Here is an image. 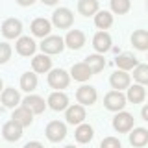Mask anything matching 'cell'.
Returning <instances> with one entry per match:
<instances>
[{
  "mask_svg": "<svg viewBox=\"0 0 148 148\" xmlns=\"http://www.w3.org/2000/svg\"><path fill=\"white\" fill-rule=\"evenodd\" d=\"M69 83H71V74L67 71H63V69H52L48 72V85L52 89L61 91L65 87H69Z\"/></svg>",
  "mask_w": 148,
  "mask_h": 148,
  "instance_id": "obj_1",
  "label": "cell"
},
{
  "mask_svg": "<svg viewBox=\"0 0 148 148\" xmlns=\"http://www.w3.org/2000/svg\"><path fill=\"white\" fill-rule=\"evenodd\" d=\"M126 102H128V98H126V96H124L120 91H109L108 95L104 96V106H106V109L115 111V113H119V111H122L124 108H126Z\"/></svg>",
  "mask_w": 148,
  "mask_h": 148,
  "instance_id": "obj_2",
  "label": "cell"
},
{
  "mask_svg": "<svg viewBox=\"0 0 148 148\" xmlns=\"http://www.w3.org/2000/svg\"><path fill=\"white\" fill-rule=\"evenodd\" d=\"M45 135L50 143H59L67 137V126H65L63 122H59V120H52V122H48V126H46Z\"/></svg>",
  "mask_w": 148,
  "mask_h": 148,
  "instance_id": "obj_3",
  "label": "cell"
},
{
  "mask_svg": "<svg viewBox=\"0 0 148 148\" xmlns=\"http://www.w3.org/2000/svg\"><path fill=\"white\" fill-rule=\"evenodd\" d=\"M72 21H74V15L69 8H59L54 11L52 15V24L59 30H67V28L72 26Z\"/></svg>",
  "mask_w": 148,
  "mask_h": 148,
  "instance_id": "obj_4",
  "label": "cell"
},
{
  "mask_svg": "<svg viewBox=\"0 0 148 148\" xmlns=\"http://www.w3.org/2000/svg\"><path fill=\"white\" fill-rule=\"evenodd\" d=\"M65 48V39L59 35H48L43 39V43H41V50H43V54H61Z\"/></svg>",
  "mask_w": 148,
  "mask_h": 148,
  "instance_id": "obj_5",
  "label": "cell"
},
{
  "mask_svg": "<svg viewBox=\"0 0 148 148\" xmlns=\"http://www.w3.org/2000/svg\"><path fill=\"white\" fill-rule=\"evenodd\" d=\"M113 128L119 133H128L133 128V115L126 113V111H119L113 117Z\"/></svg>",
  "mask_w": 148,
  "mask_h": 148,
  "instance_id": "obj_6",
  "label": "cell"
},
{
  "mask_svg": "<svg viewBox=\"0 0 148 148\" xmlns=\"http://www.w3.org/2000/svg\"><path fill=\"white\" fill-rule=\"evenodd\" d=\"M96 98H98V92H96V89L92 85H82V87H78V91H76L78 104H82V106H92L96 102Z\"/></svg>",
  "mask_w": 148,
  "mask_h": 148,
  "instance_id": "obj_7",
  "label": "cell"
},
{
  "mask_svg": "<svg viewBox=\"0 0 148 148\" xmlns=\"http://www.w3.org/2000/svg\"><path fill=\"white\" fill-rule=\"evenodd\" d=\"M2 34L6 39H15V37H21L22 34V22L18 18L11 17V18H6L2 22Z\"/></svg>",
  "mask_w": 148,
  "mask_h": 148,
  "instance_id": "obj_8",
  "label": "cell"
},
{
  "mask_svg": "<svg viewBox=\"0 0 148 148\" xmlns=\"http://www.w3.org/2000/svg\"><path fill=\"white\" fill-rule=\"evenodd\" d=\"M2 137L6 139V141H9V143L18 141V139L22 137V126L13 119L8 120V122L4 124V128H2Z\"/></svg>",
  "mask_w": 148,
  "mask_h": 148,
  "instance_id": "obj_9",
  "label": "cell"
},
{
  "mask_svg": "<svg viewBox=\"0 0 148 148\" xmlns=\"http://www.w3.org/2000/svg\"><path fill=\"white\" fill-rule=\"evenodd\" d=\"M65 119H67L69 124H76V126H80V124H83V120H85V108H83L82 104L69 106L67 111H65Z\"/></svg>",
  "mask_w": 148,
  "mask_h": 148,
  "instance_id": "obj_10",
  "label": "cell"
},
{
  "mask_svg": "<svg viewBox=\"0 0 148 148\" xmlns=\"http://www.w3.org/2000/svg\"><path fill=\"white\" fill-rule=\"evenodd\" d=\"M46 104H48L50 109H54V111H67V108H69V96L65 95L63 91H54L52 95L48 96Z\"/></svg>",
  "mask_w": 148,
  "mask_h": 148,
  "instance_id": "obj_11",
  "label": "cell"
},
{
  "mask_svg": "<svg viewBox=\"0 0 148 148\" xmlns=\"http://www.w3.org/2000/svg\"><path fill=\"white\" fill-rule=\"evenodd\" d=\"M111 35L108 34V32H98V34H95V37H92V46H95V50L98 54H104L108 52V50H111Z\"/></svg>",
  "mask_w": 148,
  "mask_h": 148,
  "instance_id": "obj_12",
  "label": "cell"
},
{
  "mask_svg": "<svg viewBox=\"0 0 148 148\" xmlns=\"http://www.w3.org/2000/svg\"><path fill=\"white\" fill-rule=\"evenodd\" d=\"M35 41L32 39V37H18L17 45H15V50L18 56H24V58H28V56H34L35 54Z\"/></svg>",
  "mask_w": 148,
  "mask_h": 148,
  "instance_id": "obj_13",
  "label": "cell"
},
{
  "mask_svg": "<svg viewBox=\"0 0 148 148\" xmlns=\"http://www.w3.org/2000/svg\"><path fill=\"white\" fill-rule=\"evenodd\" d=\"M22 106H26L34 115H41L46 109L45 98H41V96H37V95H28L26 98L22 100Z\"/></svg>",
  "mask_w": 148,
  "mask_h": 148,
  "instance_id": "obj_14",
  "label": "cell"
},
{
  "mask_svg": "<svg viewBox=\"0 0 148 148\" xmlns=\"http://www.w3.org/2000/svg\"><path fill=\"white\" fill-rule=\"evenodd\" d=\"M109 83H111V87H113L115 91L128 89V87H130V74H128L126 71H120V69H119L117 72H113V74H111Z\"/></svg>",
  "mask_w": 148,
  "mask_h": 148,
  "instance_id": "obj_15",
  "label": "cell"
},
{
  "mask_svg": "<svg viewBox=\"0 0 148 148\" xmlns=\"http://www.w3.org/2000/svg\"><path fill=\"white\" fill-rule=\"evenodd\" d=\"M50 30H52V22L43 18V17L35 18V21L32 22V34H34L35 37H43L45 39V37L50 35Z\"/></svg>",
  "mask_w": 148,
  "mask_h": 148,
  "instance_id": "obj_16",
  "label": "cell"
},
{
  "mask_svg": "<svg viewBox=\"0 0 148 148\" xmlns=\"http://www.w3.org/2000/svg\"><path fill=\"white\" fill-rule=\"evenodd\" d=\"M65 45L72 50H80L83 45H85V34L82 30H71L65 37Z\"/></svg>",
  "mask_w": 148,
  "mask_h": 148,
  "instance_id": "obj_17",
  "label": "cell"
},
{
  "mask_svg": "<svg viewBox=\"0 0 148 148\" xmlns=\"http://www.w3.org/2000/svg\"><path fill=\"white\" fill-rule=\"evenodd\" d=\"M32 69H34V72H39V74L50 72L52 71V59L48 58V54H39L32 59Z\"/></svg>",
  "mask_w": 148,
  "mask_h": 148,
  "instance_id": "obj_18",
  "label": "cell"
},
{
  "mask_svg": "<svg viewBox=\"0 0 148 148\" xmlns=\"http://www.w3.org/2000/svg\"><path fill=\"white\" fill-rule=\"evenodd\" d=\"M11 119L17 120V122L21 124L22 128H26V126H30V124L34 122V113H32V111L28 109L26 106H21V108H17L15 111H13Z\"/></svg>",
  "mask_w": 148,
  "mask_h": 148,
  "instance_id": "obj_19",
  "label": "cell"
},
{
  "mask_svg": "<svg viewBox=\"0 0 148 148\" xmlns=\"http://www.w3.org/2000/svg\"><path fill=\"white\" fill-rule=\"evenodd\" d=\"M71 76L76 82H87L92 76V71L89 69V65H87L85 61H83V63H76V65H72V69H71Z\"/></svg>",
  "mask_w": 148,
  "mask_h": 148,
  "instance_id": "obj_20",
  "label": "cell"
},
{
  "mask_svg": "<svg viewBox=\"0 0 148 148\" xmlns=\"http://www.w3.org/2000/svg\"><path fill=\"white\" fill-rule=\"evenodd\" d=\"M0 100H2V104L6 106V108H15L18 102H21V95H18V91L13 89V87H6V89L2 91V95H0Z\"/></svg>",
  "mask_w": 148,
  "mask_h": 148,
  "instance_id": "obj_21",
  "label": "cell"
},
{
  "mask_svg": "<svg viewBox=\"0 0 148 148\" xmlns=\"http://www.w3.org/2000/svg\"><path fill=\"white\" fill-rule=\"evenodd\" d=\"M126 98L132 102V104H141V102L146 98V89L141 85V83L130 85V87H128V95H126Z\"/></svg>",
  "mask_w": 148,
  "mask_h": 148,
  "instance_id": "obj_22",
  "label": "cell"
},
{
  "mask_svg": "<svg viewBox=\"0 0 148 148\" xmlns=\"http://www.w3.org/2000/svg\"><path fill=\"white\" fill-rule=\"evenodd\" d=\"M74 137H76L78 143L85 145V143L92 141V137H95V130H92V126H89V124H80V126L76 128V132H74Z\"/></svg>",
  "mask_w": 148,
  "mask_h": 148,
  "instance_id": "obj_23",
  "label": "cell"
},
{
  "mask_svg": "<svg viewBox=\"0 0 148 148\" xmlns=\"http://www.w3.org/2000/svg\"><path fill=\"white\" fill-rule=\"evenodd\" d=\"M78 11L83 17H91L98 13V0H78Z\"/></svg>",
  "mask_w": 148,
  "mask_h": 148,
  "instance_id": "obj_24",
  "label": "cell"
},
{
  "mask_svg": "<svg viewBox=\"0 0 148 148\" xmlns=\"http://www.w3.org/2000/svg\"><path fill=\"white\" fill-rule=\"evenodd\" d=\"M146 143H148V130L135 128L132 133H130V145H132V146L141 148V146H145Z\"/></svg>",
  "mask_w": 148,
  "mask_h": 148,
  "instance_id": "obj_25",
  "label": "cell"
},
{
  "mask_svg": "<svg viewBox=\"0 0 148 148\" xmlns=\"http://www.w3.org/2000/svg\"><path fill=\"white\" fill-rule=\"evenodd\" d=\"M85 63L89 65V69L92 71V74L102 72V71H104V67H106V59H104V56H100V54L87 56V58H85Z\"/></svg>",
  "mask_w": 148,
  "mask_h": 148,
  "instance_id": "obj_26",
  "label": "cell"
},
{
  "mask_svg": "<svg viewBox=\"0 0 148 148\" xmlns=\"http://www.w3.org/2000/svg\"><path fill=\"white\" fill-rule=\"evenodd\" d=\"M132 45L137 50H148V32L146 30H135L132 34Z\"/></svg>",
  "mask_w": 148,
  "mask_h": 148,
  "instance_id": "obj_27",
  "label": "cell"
},
{
  "mask_svg": "<svg viewBox=\"0 0 148 148\" xmlns=\"http://www.w3.org/2000/svg\"><path fill=\"white\" fill-rule=\"evenodd\" d=\"M115 63H117V67L120 69V71H132V69H135L137 67V59L133 58L132 54H120L117 59H115Z\"/></svg>",
  "mask_w": 148,
  "mask_h": 148,
  "instance_id": "obj_28",
  "label": "cell"
},
{
  "mask_svg": "<svg viewBox=\"0 0 148 148\" xmlns=\"http://www.w3.org/2000/svg\"><path fill=\"white\" fill-rule=\"evenodd\" d=\"M21 89L26 92H32L37 89V74L34 72H24L21 76Z\"/></svg>",
  "mask_w": 148,
  "mask_h": 148,
  "instance_id": "obj_29",
  "label": "cell"
},
{
  "mask_svg": "<svg viewBox=\"0 0 148 148\" xmlns=\"http://www.w3.org/2000/svg\"><path fill=\"white\" fill-rule=\"evenodd\" d=\"M95 24L100 30H108V28L113 24V15L109 11H98L95 15Z\"/></svg>",
  "mask_w": 148,
  "mask_h": 148,
  "instance_id": "obj_30",
  "label": "cell"
},
{
  "mask_svg": "<svg viewBox=\"0 0 148 148\" xmlns=\"http://www.w3.org/2000/svg\"><path fill=\"white\" fill-rule=\"evenodd\" d=\"M133 78L141 85H148V65H137L133 69Z\"/></svg>",
  "mask_w": 148,
  "mask_h": 148,
  "instance_id": "obj_31",
  "label": "cell"
},
{
  "mask_svg": "<svg viewBox=\"0 0 148 148\" xmlns=\"http://www.w3.org/2000/svg\"><path fill=\"white\" fill-rule=\"evenodd\" d=\"M132 8V0H111V9L117 15H124Z\"/></svg>",
  "mask_w": 148,
  "mask_h": 148,
  "instance_id": "obj_32",
  "label": "cell"
},
{
  "mask_svg": "<svg viewBox=\"0 0 148 148\" xmlns=\"http://www.w3.org/2000/svg\"><path fill=\"white\" fill-rule=\"evenodd\" d=\"M11 59V46L8 43H0V65L8 63Z\"/></svg>",
  "mask_w": 148,
  "mask_h": 148,
  "instance_id": "obj_33",
  "label": "cell"
},
{
  "mask_svg": "<svg viewBox=\"0 0 148 148\" xmlns=\"http://www.w3.org/2000/svg\"><path fill=\"white\" fill-rule=\"evenodd\" d=\"M100 148H122V145H120V141L117 137H106V139H102Z\"/></svg>",
  "mask_w": 148,
  "mask_h": 148,
  "instance_id": "obj_34",
  "label": "cell"
},
{
  "mask_svg": "<svg viewBox=\"0 0 148 148\" xmlns=\"http://www.w3.org/2000/svg\"><path fill=\"white\" fill-rule=\"evenodd\" d=\"M24 148H45L41 143H37V141H30V143H26Z\"/></svg>",
  "mask_w": 148,
  "mask_h": 148,
  "instance_id": "obj_35",
  "label": "cell"
},
{
  "mask_svg": "<svg viewBox=\"0 0 148 148\" xmlns=\"http://www.w3.org/2000/svg\"><path fill=\"white\" fill-rule=\"evenodd\" d=\"M34 2H35V0H17L18 6H32Z\"/></svg>",
  "mask_w": 148,
  "mask_h": 148,
  "instance_id": "obj_36",
  "label": "cell"
},
{
  "mask_svg": "<svg viewBox=\"0 0 148 148\" xmlns=\"http://www.w3.org/2000/svg\"><path fill=\"white\" fill-rule=\"evenodd\" d=\"M141 115H143V119H145L146 122H148V104L145 106V108H143V111H141Z\"/></svg>",
  "mask_w": 148,
  "mask_h": 148,
  "instance_id": "obj_37",
  "label": "cell"
},
{
  "mask_svg": "<svg viewBox=\"0 0 148 148\" xmlns=\"http://www.w3.org/2000/svg\"><path fill=\"white\" fill-rule=\"evenodd\" d=\"M43 4H46V6H54V4H58L59 0H41Z\"/></svg>",
  "mask_w": 148,
  "mask_h": 148,
  "instance_id": "obj_38",
  "label": "cell"
},
{
  "mask_svg": "<svg viewBox=\"0 0 148 148\" xmlns=\"http://www.w3.org/2000/svg\"><path fill=\"white\" fill-rule=\"evenodd\" d=\"M0 91H4V83H2V78H0Z\"/></svg>",
  "mask_w": 148,
  "mask_h": 148,
  "instance_id": "obj_39",
  "label": "cell"
},
{
  "mask_svg": "<svg viewBox=\"0 0 148 148\" xmlns=\"http://www.w3.org/2000/svg\"><path fill=\"white\" fill-rule=\"evenodd\" d=\"M65 148H76V146H74V145H69V146H65Z\"/></svg>",
  "mask_w": 148,
  "mask_h": 148,
  "instance_id": "obj_40",
  "label": "cell"
},
{
  "mask_svg": "<svg viewBox=\"0 0 148 148\" xmlns=\"http://www.w3.org/2000/svg\"><path fill=\"white\" fill-rule=\"evenodd\" d=\"M0 113H2V108H0Z\"/></svg>",
  "mask_w": 148,
  "mask_h": 148,
  "instance_id": "obj_41",
  "label": "cell"
},
{
  "mask_svg": "<svg viewBox=\"0 0 148 148\" xmlns=\"http://www.w3.org/2000/svg\"><path fill=\"white\" fill-rule=\"evenodd\" d=\"M146 8H148V4H146Z\"/></svg>",
  "mask_w": 148,
  "mask_h": 148,
  "instance_id": "obj_42",
  "label": "cell"
}]
</instances>
